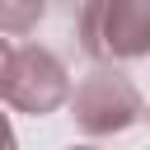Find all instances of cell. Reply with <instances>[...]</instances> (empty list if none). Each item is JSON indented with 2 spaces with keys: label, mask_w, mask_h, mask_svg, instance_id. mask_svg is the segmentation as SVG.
<instances>
[{
  "label": "cell",
  "mask_w": 150,
  "mask_h": 150,
  "mask_svg": "<svg viewBox=\"0 0 150 150\" xmlns=\"http://www.w3.org/2000/svg\"><path fill=\"white\" fill-rule=\"evenodd\" d=\"M80 47L98 66L150 56V0H84Z\"/></svg>",
  "instance_id": "cell-1"
},
{
  "label": "cell",
  "mask_w": 150,
  "mask_h": 150,
  "mask_svg": "<svg viewBox=\"0 0 150 150\" xmlns=\"http://www.w3.org/2000/svg\"><path fill=\"white\" fill-rule=\"evenodd\" d=\"M141 112H145V98L131 84V75H122L117 66H94L70 89V117L84 136H117Z\"/></svg>",
  "instance_id": "cell-2"
},
{
  "label": "cell",
  "mask_w": 150,
  "mask_h": 150,
  "mask_svg": "<svg viewBox=\"0 0 150 150\" xmlns=\"http://www.w3.org/2000/svg\"><path fill=\"white\" fill-rule=\"evenodd\" d=\"M0 98H5L14 112L47 117V112H56L61 103H70V75H66V66H61V56H56L52 47L23 42V47H14V56H9Z\"/></svg>",
  "instance_id": "cell-3"
},
{
  "label": "cell",
  "mask_w": 150,
  "mask_h": 150,
  "mask_svg": "<svg viewBox=\"0 0 150 150\" xmlns=\"http://www.w3.org/2000/svg\"><path fill=\"white\" fill-rule=\"evenodd\" d=\"M47 19V0H0V38H23Z\"/></svg>",
  "instance_id": "cell-4"
},
{
  "label": "cell",
  "mask_w": 150,
  "mask_h": 150,
  "mask_svg": "<svg viewBox=\"0 0 150 150\" xmlns=\"http://www.w3.org/2000/svg\"><path fill=\"white\" fill-rule=\"evenodd\" d=\"M0 150H19V136H14V122H9V112H0Z\"/></svg>",
  "instance_id": "cell-5"
},
{
  "label": "cell",
  "mask_w": 150,
  "mask_h": 150,
  "mask_svg": "<svg viewBox=\"0 0 150 150\" xmlns=\"http://www.w3.org/2000/svg\"><path fill=\"white\" fill-rule=\"evenodd\" d=\"M9 56H14V47H9V38H0V89H5V70H9Z\"/></svg>",
  "instance_id": "cell-6"
},
{
  "label": "cell",
  "mask_w": 150,
  "mask_h": 150,
  "mask_svg": "<svg viewBox=\"0 0 150 150\" xmlns=\"http://www.w3.org/2000/svg\"><path fill=\"white\" fill-rule=\"evenodd\" d=\"M70 150H98V145H70Z\"/></svg>",
  "instance_id": "cell-7"
},
{
  "label": "cell",
  "mask_w": 150,
  "mask_h": 150,
  "mask_svg": "<svg viewBox=\"0 0 150 150\" xmlns=\"http://www.w3.org/2000/svg\"><path fill=\"white\" fill-rule=\"evenodd\" d=\"M141 117H145V122H150V108H145V112H141Z\"/></svg>",
  "instance_id": "cell-8"
}]
</instances>
